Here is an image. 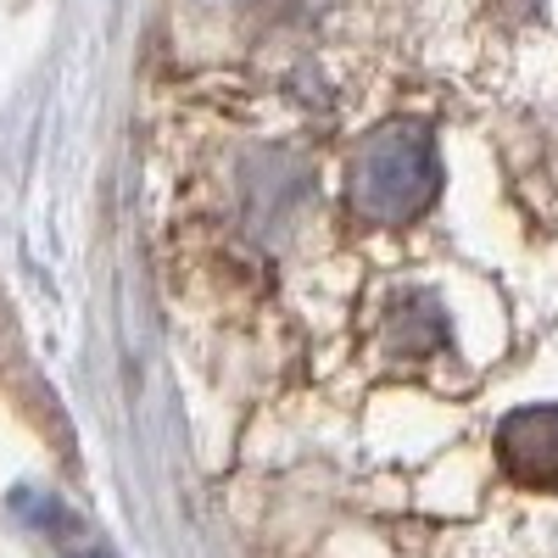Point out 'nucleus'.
<instances>
[{"label":"nucleus","mask_w":558,"mask_h":558,"mask_svg":"<svg viewBox=\"0 0 558 558\" xmlns=\"http://www.w3.org/2000/svg\"><path fill=\"white\" fill-rule=\"evenodd\" d=\"M441 196V157L436 134L418 118L380 123L375 134H363V146L347 162V207L375 223V229H402L413 218H425Z\"/></svg>","instance_id":"nucleus-1"},{"label":"nucleus","mask_w":558,"mask_h":558,"mask_svg":"<svg viewBox=\"0 0 558 558\" xmlns=\"http://www.w3.org/2000/svg\"><path fill=\"white\" fill-rule=\"evenodd\" d=\"M497 463L525 492H558V408H514L497 425Z\"/></svg>","instance_id":"nucleus-2"}]
</instances>
